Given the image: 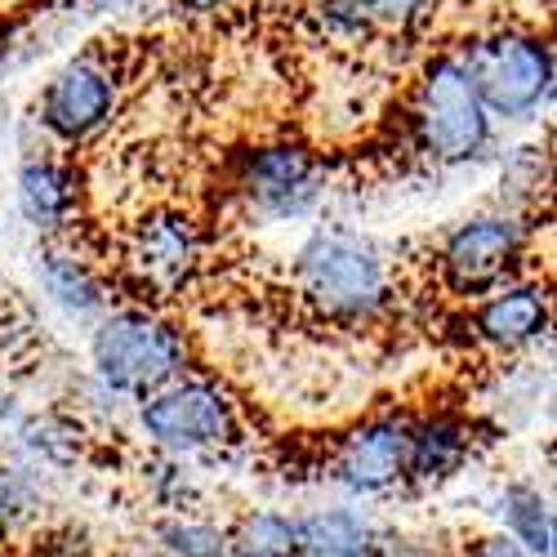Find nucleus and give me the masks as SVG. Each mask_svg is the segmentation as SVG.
I'll use <instances>...</instances> for the list:
<instances>
[{
  "label": "nucleus",
  "mask_w": 557,
  "mask_h": 557,
  "mask_svg": "<svg viewBox=\"0 0 557 557\" xmlns=\"http://www.w3.org/2000/svg\"><path fill=\"white\" fill-rule=\"evenodd\" d=\"M295 290L304 304L344 326L375 321L393 299L384 250L352 227H317L295 255Z\"/></svg>",
  "instance_id": "1"
},
{
  "label": "nucleus",
  "mask_w": 557,
  "mask_h": 557,
  "mask_svg": "<svg viewBox=\"0 0 557 557\" xmlns=\"http://www.w3.org/2000/svg\"><path fill=\"white\" fill-rule=\"evenodd\" d=\"M455 54H459L463 72H469L491 121L527 125L553 108L557 59H553V45L544 32L499 23V27L469 36Z\"/></svg>",
  "instance_id": "2"
},
{
  "label": "nucleus",
  "mask_w": 557,
  "mask_h": 557,
  "mask_svg": "<svg viewBox=\"0 0 557 557\" xmlns=\"http://www.w3.org/2000/svg\"><path fill=\"white\" fill-rule=\"evenodd\" d=\"M89 370L116 401H144L188 375V339L157 308H108L89 335Z\"/></svg>",
  "instance_id": "3"
},
{
  "label": "nucleus",
  "mask_w": 557,
  "mask_h": 557,
  "mask_svg": "<svg viewBox=\"0 0 557 557\" xmlns=\"http://www.w3.org/2000/svg\"><path fill=\"white\" fill-rule=\"evenodd\" d=\"M410 134L420 157L437 170L473 165L491 152L495 121L482 108L478 89L455 50L433 54L410 89Z\"/></svg>",
  "instance_id": "4"
},
{
  "label": "nucleus",
  "mask_w": 557,
  "mask_h": 557,
  "mask_svg": "<svg viewBox=\"0 0 557 557\" xmlns=\"http://www.w3.org/2000/svg\"><path fill=\"white\" fill-rule=\"evenodd\" d=\"M138 433L152 450L193 459L206 450H223L242 437V410L219 380L206 375H178L174 384L157 388L134 410Z\"/></svg>",
  "instance_id": "5"
},
{
  "label": "nucleus",
  "mask_w": 557,
  "mask_h": 557,
  "mask_svg": "<svg viewBox=\"0 0 557 557\" xmlns=\"http://www.w3.org/2000/svg\"><path fill=\"white\" fill-rule=\"evenodd\" d=\"M232 193L259 223H299L326 201V165L304 144H259L232 161Z\"/></svg>",
  "instance_id": "6"
},
{
  "label": "nucleus",
  "mask_w": 557,
  "mask_h": 557,
  "mask_svg": "<svg viewBox=\"0 0 557 557\" xmlns=\"http://www.w3.org/2000/svg\"><path fill=\"white\" fill-rule=\"evenodd\" d=\"M121 108V67L108 50H81L63 67L50 72L40 99H36V121L45 134L63 148H85L116 121Z\"/></svg>",
  "instance_id": "7"
},
{
  "label": "nucleus",
  "mask_w": 557,
  "mask_h": 557,
  "mask_svg": "<svg viewBox=\"0 0 557 557\" xmlns=\"http://www.w3.org/2000/svg\"><path fill=\"white\" fill-rule=\"evenodd\" d=\"M522 259L527 223L513 210H482L459 219L437 246V272L459 299H482L504 282H518Z\"/></svg>",
  "instance_id": "8"
},
{
  "label": "nucleus",
  "mask_w": 557,
  "mask_h": 557,
  "mask_svg": "<svg viewBox=\"0 0 557 557\" xmlns=\"http://www.w3.org/2000/svg\"><path fill=\"white\" fill-rule=\"evenodd\" d=\"M201 263H206V232L188 210L152 206L125 227L121 268L129 286L144 290V299L183 295L201 272Z\"/></svg>",
  "instance_id": "9"
},
{
  "label": "nucleus",
  "mask_w": 557,
  "mask_h": 557,
  "mask_svg": "<svg viewBox=\"0 0 557 557\" xmlns=\"http://www.w3.org/2000/svg\"><path fill=\"white\" fill-rule=\"evenodd\" d=\"M406 450H410V414L380 410L335 442L331 482L352 499L388 495L406 482Z\"/></svg>",
  "instance_id": "10"
},
{
  "label": "nucleus",
  "mask_w": 557,
  "mask_h": 557,
  "mask_svg": "<svg viewBox=\"0 0 557 557\" xmlns=\"http://www.w3.org/2000/svg\"><path fill=\"white\" fill-rule=\"evenodd\" d=\"M553 326V295L544 282H504L473 308V335L491 352H527Z\"/></svg>",
  "instance_id": "11"
},
{
  "label": "nucleus",
  "mask_w": 557,
  "mask_h": 557,
  "mask_svg": "<svg viewBox=\"0 0 557 557\" xmlns=\"http://www.w3.org/2000/svg\"><path fill=\"white\" fill-rule=\"evenodd\" d=\"M14 206L27 227H36L45 242H59L76 223L81 183L59 157H27L14 174Z\"/></svg>",
  "instance_id": "12"
},
{
  "label": "nucleus",
  "mask_w": 557,
  "mask_h": 557,
  "mask_svg": "<svg viewBox=\"0 0 557 557\" xmlns=\"http://www.w3.org/2000/svg\"><path fill=\"white\" fill-rule=\"evenodd\" d=\"M36 282H40L45 299H50L54 308H63L67 317H76V321H99L112 308L108 282L89 268L85 255L67 250L63 242H45L36 250Z\"/></svg>",
  "instance_id": "13"
},
{
  "label": "nucleus",
  "mask_w": 557,
  "mask_h": 557,
  "mask_svg": "<svg viewBox=\"0 0 557 557\" xmlns=\"http://www.w3.org/2000/svg\"><path fill=\"white\" fill-rule=\"evenodd\" d=\"M473 455V429L459 414H424L410 420V450H406V482L442 486L450 482Z\"/></svg>",
  "instance_id": "14"
},
{
  "label": "nucleus",
  "mask_w": 557,
  "mask_h": 557,
  "mask_svg": "<svg viewBox=\"0 0 557 557\" xmlns=\"http://www.w3.org/2000/svg\"><path fill=\"white\" fill-rule=\"evenodd\" d=\"M299 522V557H375L380 527L361 508H312Z\"/></svg>",
  "instance_id": "15"
},
{
  "label": "nucleus",
  "mask_w": 557,
  "mask_h": 557,
  "mask_svg": "<svg viewBox=\"0 0 557 557\" xmlns=\"http://www.w3.org/2000/svg\"><path fill=\"white\" fill-rule=\"evenodd\" d=\"M499 535L513 540L527 557H553L557 527H553V499L531 482H508L499 491Z\"/></svg>",
  "instance_id": "16"
},
{
  "label": "nucleus",
  "mask_w": 557,
  "mask_h": 557,
  "mask_svg": "<svg viewBox=\"0 0 557 557\" xmlns=\"http://www.w3.org/2000/svg\"><path fill=\"white\" fill-rule=\"evenodd\" d=\"M227 557H299V522L276 508H255L223 531Z\"/></svg>",
  "instance_id": "17"
},
{
  "label": "nucleus",
  "mask_w": 557,
  "mask_h": 557,
  "mask_svg": "<svg viewBox=\"0 0 557 557\" xmlns=\"http://www.w3.org/2000/svg\"><path fill=\"white\" fill-rule=\"evenodd\" d=\"M18 442L27 455H36L40 463H54V469H67V463L81 459V424H72L67 414H32V420L18 429Z\"/></svg>",
  "instance_id": "18"
},
{
  "label": "nucleus",
  "mask_w": 557,
  "mask_h": 557,
  "mask_svg": "<svg viewBox=\"0 0 557 557\" xmlns=\"http://www.w3.org/2000/svg\"><path fill=\"white\" fill-rule=\"evenodd\" d=\"M157 553L161 557H227L223 527L201 522L193 513H170L157 522Z\"/></svg>",
  "instance_id": "19"
},
{
  "label": "nucleus",
  "mask_w": 557,
  "mask_h": 557,
  "mask_svg": "<svg viewBox=\"0 0 557 557\" xmlns=\"http://www.w3.org/2000/svg\"><path fill=\"white\" fill-rule=\"evenodd\" d=\"M144 482L152 491V499L161 508H170V513H193V504H197V482H193V469H188V459H178V455H161L144 469Z\"/></svg>",
  "instance_id": "20"
},
{
  "label": "nucleus",
  "mask_w": 557,
  "mask_h": 557,
  "mask_svg": "<svg viewBox=\"0 0 557 557\" xmlns=\"http://www.w3.org/2000/svg\"><path fill=\"white\" fill-rule=\"evenodd\" d=\"M40 513V486L18 463H0V531H23Z\"/></svg>",
  "instance_id": "21"
},
{
  "label": "nucleus",
  "mask_w": 557,
  "mask_h": 557,
  "mask_svg": "<svg viewBox=\"0 0 557 557\" xmlns=\"http://www.w3.org/2000/svg\"><path fill=\"white\" fill-rule=\"evenodd\" d=\"M317 23H321V32H326L331 40H366L370 32H375V27H370V18L361 14V5H357V0H321V5H317Z\"/></svg>",
  "instance_id": "22"
},
{
  "label": "nucleus",
  "mask_w": 557,
  "mask_h": 557,
  "mask_svg": "<svg viewBox=\"0 0 557 557\" xmlns=\"http://www.w3.org/2000/svg\"><path fill=\"white\" fill-rule=\"evenodd\" d=\"M370 27H414L424 14H433L437 0H357Z\"/></svg>",
  "instance_id": "23"
},
{
  "label": "nucleus",
  "mask_w": 557,
  "mask_h": 557,
  "mask_svg": "<svg viewBox=\"0 0 557 557\" xmlns=\"http://www.w3.org/2000/svg\"><path fill=\"white\" fill-rule=\"evenodd\" d=\"M375 557H433L420 540H410V535H397V531H380L375 540Z\"/></svg>",
  "instance_id": "24"
},
{
  "label": "nucleus",
  "mask_w": 557,
  "mask_h": 557,
  "mask_svg": "<svg viewBox=\"0 0 557 557\" xmlns=\"http://www.w3.org/2000/svg\"><path fill=\"white\" fill-rule=\"evenodd\" d=\"M463 557H527L508 535H478L469 548H463Z\"/></svg>",
  "instance_id": "25"
},
{
  "label": "nucleus",
  "mask_w": 557,
  "mask_h": 557,
  "mask_svg": "<svg viewBox=\"0 0 557 557\" xmlns=\"http://www.w3.org/2000/svg\"><path fill=\"white\" fill-rule=\"evenodd\" d=\"M85 14H134L144 0H76Z\"/></svg>",
  "instance_id": "26"
},
{
  "label": "nucleus",
  "mask_w": 557,
  "mask_h": 557,
  "mask_svg": "<svg viewBox=\"0 0 557 557\" xmlns=\"http://www.w3.org/2000/svg\"><path fill=\"white\" fill-rule=\"evenodd\" d=\"M232 0H178V10L183 14H219V10H227Z\"/></svg>",
  "instance_id": "27"
},
{
  "label": "nucleus",
  "mask_w": 557,
  "mask_h": 557,
  "mask_svg": "<svg viewBox=\"0 0 557 557\" xmlns=\"http://www.w3.org/2000/svg\"><path fill=\"white\" fill-rule=\"evenodd\" d=\"M125 557H161L157 548H134V553H125Z\"/></svg>",
  "instance_id": "28"
}]
</instances>
